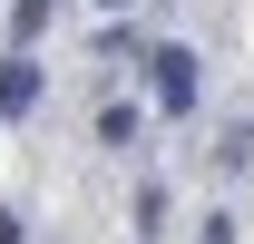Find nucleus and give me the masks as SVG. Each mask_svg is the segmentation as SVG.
I'll return each instance as SVG.
<instances>
[{"instance_id": "f257e3e1", "label": "nucleus", "mask_w": 254, "mask_h": 244, "mask_svg": "<svg viewBox=\"0 0 254 244\" xmlns=\"http://www.w3.org/2000/svg\"><path fill=\"white\" fill-rule=\"evenodd\" d=\"M147 68H157V108H176V118H186V108H195V49H157Z\"/></svg>"}, {"instance_id": "20e7f679", "label": "nucleus", "mask_w": 254, "mask_h": 244, "mask_svg": "<svg viewBox=\"0 0 254 244\" xmlns=\"http://www.w3.org/2000/svg\"><path fill=\"white\" fill-rule=\"evenodd\" d=\"M98 137L108 147H137V108H98Z\"/></svg>"}, {"instance_id": "7ed1b4c3", "label": "nucleus", "mask_w": 254, "mask_h": 244, "mask_svg": "<svg viewBox=\"0 0 254 244\" xmlns=\"http://www.w3.org/2000/svg\"><path fill=\"white\" fill-rule=\"evenodd\" d=\"M39 30H49V0H20V10H10V39H20V49H30Z\"/></svg>"}, {"instance_id": "f03ea898", "label": "nucleus", "mask_w": 254, "mask_h": 244, "mask_svg": "<svg viewBox=\"0 0 254 244\" xmlns=\"http://www.w3.org/2000/svg\"><path fill=\"white\" fill-rule=\"evenodd\" d=\"M30 98H39V59L20 49V59H0V118H30Z\"/></svg>"}, {"instance_id": "423d86ee", "label": "nucleus", "mask_w": 254, "mask_h": 244, "mask_svg": "<svg viewBox=\"0 0 254 244\" xmlns=\"http://www.w3.org/2000/svg\"><path fill=\"white\" fill-rule=\"evenodd\" d=\"M98 10H127V0H98Z\"/></svg>"}, {"instance_id": "39448f33", "label": "nucleus", "mask_w": 254, "mask_h": 244, "mask_svg": "<svg viewBox=\"0 0 254 244\" xmlns=\"http://www.w3.org/2000/svg\"><path fill=\"white\" fill-rule=\"evenodd\" d=\"M0 244H20V215H10V205H0Z\"/></svg>"}]
</instances>
